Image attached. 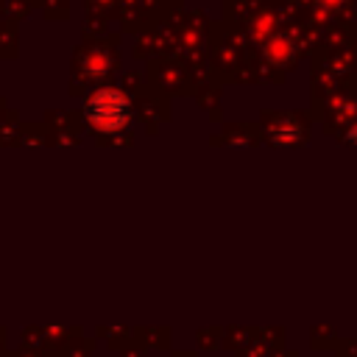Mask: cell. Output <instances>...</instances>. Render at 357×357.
<instances>
[{
    "mask_svg": "<svg viewBox=\"0 0 357 357\" xmlns=\"http://www.w3.org/2000/svg\"><path fill=\"white\" fill-rule=\"evenodd\" d=\"M86 114L100 128H120L128 120V100L114 89H103L92 95V100L86 103Z\"/></svg>",
    "mask_w": 357,
    "mask_h": 357,
    "instance_id": "obj_1",
    "label": "cell"
},
{
    "mask_svg": "<svg viewBox=\"0 0 357 357\" xmlns=\"http://www.w3.org/2000/svg\"><path fill=\"white\" fill-rule=\"evenodd\" d=\"M346 142H351V145H357V126H351V128L346 131Z\"/></svg>",
    "mask_w": 357,
    "mask_h": 357,
    "instance_id": "obj_2",
    "label": "cell"
}]
</instances>
